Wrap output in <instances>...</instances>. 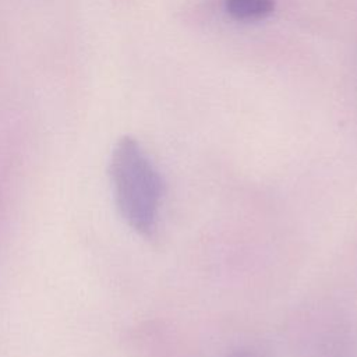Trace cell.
<instances>
[{
    "label": "cell",
    "mask_w": 357,
    "mask_h": 357,
    "mask_svg": "<svg viewBox=\"0 0 357 357\" xmlns=\"http://www.w3.org/2000/svg\"><path fill=\"white\" fill-rule=\"evenodd\" d=\"M109 176L120 216L138 234L151 236L156 229L165 183L137 139L123 137L116 144Z\"/></svg>",
    "instance_id": "obj_1"
},
{
    "label": "cell",
    "mask_w": 357,
    "mask_h": 357,
    "mask_svg": "<svg viewBox=\"0 0 357 357\" xmlns=\"http://www.w3.org/2000/svg\"><path fill=\"white\" fill-rule=\"evenodd\" d=\"M226 11L237 21H259L272 14L273 0H225Z\"/></svg>",
    "instance_id": "obj_2"
},
{
    "label": "cell",
    "mask_w": 357,
    "mask_h": 357,
    "mask_svg": "<svg viewBox=\"0 0 357 357\" xmlns=\"http://www.w3.org/2000/svg\"><path fill=\"white\" fill-rule=\"evenodd\" d=\"M354 340L346 331L331 333L319 346L315 357H357Z\"/></svg>",
    "instance_id": "obj_3"
},
{
    "label": "cell",
    "mask_w": 357,
    "mask_h": 357,
    "mask_svg": "<svg viewBox=\"0 0 357 357\" xmlns=\"http://www.w3.org/2000/svg\"><path fill=\"white\" fill-rule=\"evenodd\" d=\"M230 357H258V356L252 350H238V351L233 353Z\"/></svg>",
    "instance_id": "obj_4"
}]
</instances>
